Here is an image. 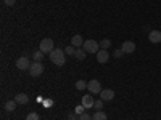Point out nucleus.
<instances>
[{
  "label": "nucleus",
  "mask_w": 161,
  "mask_h": 120,
  "mask_svg": "<svg viewBox=\"0 0 161 120\" xmlns=\"http://www.w3.org/2000/svg\"><path fill=\"white\" fill-rule=\"evenodd\" d=\"M82 48L86 50V53H97L100 51L98 48H100V43L98 42H95V40H84V45H82Z\"/></svg>",
  "instance_id": "2"
},
{
  "label": "nucleus",
  "mask_w": 161,
  "mask_h": 120,
  "mask_svg": "<svg viewBox=\"0 0 161 120\" xmlns=\"http://www.w3.org/2000/svg\"><path fill=\"white\" fill-rule=\"evenodd\" d=\"M93 108L97 111H102L103 109V99H95V104H93Z\"/></svg>",
  "instance_id": "21"
},
{
  "label": "nucleus",
  "mask_w": 161,
  "mask_h": 120,
  "mask_svg": "<svg viewBox=\"0 0 161 120\" xmlns=\"http://www.w3.org/2000/svg\"><path fill=\"white\" fill-rule=\"evenodd\" d=\"M71 45L76 47V48H80V47H82V45H84V38H82V35H79V34L73 35V38H71Z\"/></svg>",
  "instance_id": "12"
},
{
  "label": "nucleus",
  "mask_w": 161,
  "mask_h": 120,
  "mask_svg": "<svg viewBox=\"0 0 161 120\" xmlns=\"http://www.w3.org/2000/svg\"><path fill=\"white\" fill-rule=\"evenodd\" d=\"M16 106H18V102H16L15 99H10V101L5 102V111H7V112H13V111L16 109Z\"/></svg>",
  "instance_id": "14"
},
{
  "label": "nucleus",
  "mask_w": 161,
  "mask_h": 120,
  "mask_svg": "<svg viewBox=\"0 0 161 120\" xmlns=\"http://www.w3.org/2000/svg\"><path fill=\"white\" fill-rule=\"evenodd\" d=\"M68 120H76V112H74V114H73V112L68 114Z\"/></svg>",
  "instance_id": "28"
},
{
  "label": "nucleus",
  "mask_w": 161,
  "mask_h": 120,
  "mask_svg": "<svg viewBox=\"0 0 161 120\" xmlns=\"http://www.w3.org/2000/svg\"><path fill=\"white\" fill-rule=\"evenodd\" d=\"M121 48H123L124 53H134L137 47H136V43H134L132 40H127V42H124L123 45H121Z\"/></svg>",
  "instance_id": "10"
},
{
  "label": "nucleus",
  "mask_w": 161,
  "mask_h": 120,
  "mask_svg": "<svg viewBox=\"0 0 161 120\" xmlns=\"http://www.w3.org/2000/svg\"><path fill=\"white\" fill-rule=\"evenodd\" d=\"M93 104H95V99H93L92 95H84V96H82V106H84L86 109L93 108Z\"/></svg>",
  "instance_id": "9"
},
{
  "label": "nucleus",
  "mask_w": 161,
  "mask_h": 120,
  "mask_svg": "<svg viewBox=\"0 0 161 120\" xmlns=\"http://www.w3.org/2000/svg\"><path fill=\"white\" fill-rule=\"evenodd\" d=\"M79 120H93V118H92V115H89L87 112H84L82 115H79Z\"/></svg>",
  "instance_id": "25"
},
{
  "label": "nucleus",
  "mask_w": 161,
  "mask_h": 120,
  "mask_svg": "<svg viewBox=\"0 0 161 120\" xmlns=\"http://www.w3.org/2000/svg\"><path fill=\"white\" fill-rule=\"evenodd\" d=\"M44 106H45V108H50V106H53V101H50V99H47V101L44 102Z\"/></svg>",
  "instance_id": "27"
},
{
  "label": "nucleus",
  "mask_w": 161,
  "mask_h": 120,
  "mask_svg": "<svg viewBox=\"0 0 161 120\" xmlns=\"http://www.w3.org/2000/svg\"><path fill=\"white\" fill-rule=\"evenodd\" d=\"M39 50H40V51H44L45 55H50V53L55 50L53 40H52V38H44L42 42H40V45H39Z\"/></svg>",
  "instance_id": "3"
},
{
  "label": "nucleus",
  "mask_w": 161,
  "mask_h": 120,
  "mask_svg": "<svg viewBox=\"0 0 161 120\" xmlns=\"http://www.w3.org/2000/svg\"><path fill=\"white\" fill-rule=\"evenodd\" d=\"M26 120H40V117H39V114H37V112H31V114H28Z\"/></svg>",
  "instance_id": "22"
},
{
  "label": "nucleus",
  "mask_w": 161,
  "mask_h": 120,
  "mask_svg": "<svg viewBox=\"0 0 161 120\" xmlns=\"http://www.w3.org/2000/svg\"><path fill=\"white\" fill-rule=\"evenodd\" d=\"M31 61L26 58V56H21V58H18L16 59V68L19 69V71H29V68H31Z\"/></svg>",
  "instance_id": "6"
},
{
  "label": "nucleus",
  "mask_w": 161,
  "mask_h": 120,
  "mask_svg": "<svg viewBox=\"0 0 161 120\" xmlns=\"http://www.w3.org/2000/svg\"><path fill=\"white\" fill-rule=\"evenodd\" d=\"M100 99H103V101H113L114 99V91L110 90V88H103L100 91Z\"/></svg>",
  "instance_id": "7"
},
{
  "label": "nucleus",
  "mask_w": 161,
  "mask_h": 120,
  "mask_svg": "<svg viewBox=\"0 0 161 120\" xmlns=\"http://www.w3.org/2000/svg\"><path fill=\"white\" fill-rule=\"evenodd\" d=\"M87 90L90 91V95H100V91H102V85L98 80H90V82L87 83Z\"/></svg>",
  "instance_id": "5"
},
{
  "label": "nucleus",
  "mask_w": 161,
  "mask_h": 120,
  "mask_svg": "<svg viewBox=\"0 0 161 120\" xmlns=\"http://www.w3.org/2000/svg\"><path fill=\"white\" fill-rule=\"evenodd\" d=\"M66 53H64V50H61V48H55L50 55H48V58H50V61L55 64V66H64V62H66Z\"/></svg>",
  "instance_id": "1"
},
{
  "label": "nucleus",
  "mask_w": 161,
  "mask_h": 120,
  "mask_svg": "<svg viewBox=\"0 0 161 120\" xmlns=\"http://www.w3.org/2000/svg\"><path fill=\"white\" fill-rule=\"evenodd\" d=\"M64 53H66V55H69V56H74V53H76V47H73V45L64 47Z\"/></svg>",
  "instance_id": "19"
},
{
  "label": "nucleus",
  "mask_w": 161,
  "mask_h": 120,
  "mask_svg": "<svg viewBox=\"0 0 161 120\" xmlns=\"http://www.w3.org/2000/svg\"><path fill=\"white\" fill-rule=\"evenodd\" d=\"M76 88L77 90H86L87 88V83L84 82V80H77V82H76Z\"/></svg>",
  "instance_id": "20"
},
{
  "label": "nucleus",
  "mask_w": 161,
  "mask_h": 120,
  "mask_svg": "<svg viewBox=\"0 0 161 120\" xmlns=\"http://www.w3.org/2000/svg\"><path fill=\"white\" fill-rule=\"evenodd\" d=\"M86 111H87V109H86V108H84V106H82V104H80V106H77V108H76V109H74V112H76V114H77V115H82V114H84V112H86Z\"/></svg>",
  "instance_id": "23"
},
{
  "label": "nucleus",
  "mask_w": 161,
  "mask_h": 120,
  "mask_svg": "<svg viewBox=\"0 0 161 120\" xmlns=\"http://www.w3.org/2000/svg\"><path fill=\"white\" fill-rule=\"evenodd\" d=\"M42 72H44V64L39 62V61H34L31 64V68H29V75L31 77H39V75H42Z\"/></svg>",
  "instance_id": "4"
},
{
  "label": "nucleus",
  "mask_w": 161,
  "mask_h": 120,
  "mask_svg": "<svg viewBox=\"0 0 161 120\" xmlns=\"http://www.w3.org/2000/svg\"><path fill=\"white\" fill-rule=\"evenodd\" d=\"M108 59H110V53H108V50H100V51L97 53V61H98L100 64L108 62Z\"/></svg>",
  "instance_id": "8"
},
{
  "label": "nucleus",
  "mask_w": 161,
  "mask_h": 120,
  "mask_svg": "<svg viewBox=\"0 0 161 120\" xmlns=\"http://www.w3.org/2000/svg\"><path fill=\"white\" fill-rule=\"evenodd\" d=\"M92 118L93 120H108V115H106L105 112H102V111H97L95 114L92 115Z\"/></svg>",
  "instance_id": "16"
},
{
  "label": "nucleus",
  "mask_w": 161,
  "mask_h": 120,
  "mask_svg": "<svg viewBox=\"0 0 161 120\" xmlns=\"http://www.w3.org/2000/svg\"><path fill=\"white\" fill-rule=\"evenodd\" d=\"M110 47H111V40L110 38H103L102 42H100V48L102 50H108Z\"/></svg>",
  "instance_id": "17"
},
{
  "label": "nucleus",
  "mask_w": 161,
  "mask_h": 120,
  "mask_svg": "<svg viewBox=\"0 0 161 120\" xmlns=\"http://www.w3.org/2000/svg\"><path fill=\"white\" fill-rule=\"evenodd\" d=\"M148 40L152 43H161V31H152L148 34Z\"/></svg>",
  "instance_id": "11"
},
{
  "label": "nucleus",
  "mask_w": 161,
  "mask_h": 120,
  "mask_svg": "<svg viewBox=\"0 0 161 120\" xmlns=\"http://www.w3.org/2000/svg\"><path fill=\"white\" fill-rule=\"evenodd\" d=\"M15 101H16L18 104H28V102H29V98H28V95H26V93H18V95L15 96Z\"/></svg>",
  "instance_id": "13"
},
{
  "label": "nucleus",
  "mask_w": 161,
  "mask_h": 120,
  "mask_svg": "<svg viewBox=\"0 0 161 120\" xmlns=\"http://www.w3.org/2000/svg\"><path fill=\"white\" fill-rule=\"evenodd\" d=\"M3 2H5V5H7V7H13L16 0H3Z\"/></svg>",
  "instance_id": "26"
},
{
  "label": "nucleus",
  "mask_w": 161,
  "mask_h": 120,
  "mask_svg": "<svg viewBox=\"0 0 161 120\" xmlns=\"http://www.w3.org/2000/svg\"><path fill=\"white\" fill-rule=\"evenodd\" d=\"M44 55L45 53L44 51H40V50H37V51H34V61H42V58H44Z\"/></svg>",
  "instance_id": "18"
},
{
  "label": "nucleus",
  "mask_w": 161,
  "mask_h": 120,
  "mask_svg": "<svg viewBox=\"0 0 161 120\" xmlns=\"http://www.w3.org/2000/svg\"><path fill=\"white\" fill-rule=\"evenodd\" d=\"M74 58H76L77 61H84V59H86V50H84V48H76Z\"/></svg>",
  "instance_id": "15"
},
{
  "label": "nucleus",
  "mask_w": 161,
  "mask_h": 120,
  "mask_svg": "<svg viewBox=\"0 0 161 120\" xmlns=\"http://www.w3.org/2000/svg\"><path fill=\"white\" fill-rule=\"evenodd\" d=\"M123 55H124L123 48H119V50H114V51H113V56H114V58H121Z\"/></svg>",
  "instance_id": "24"
}]
</instances>
